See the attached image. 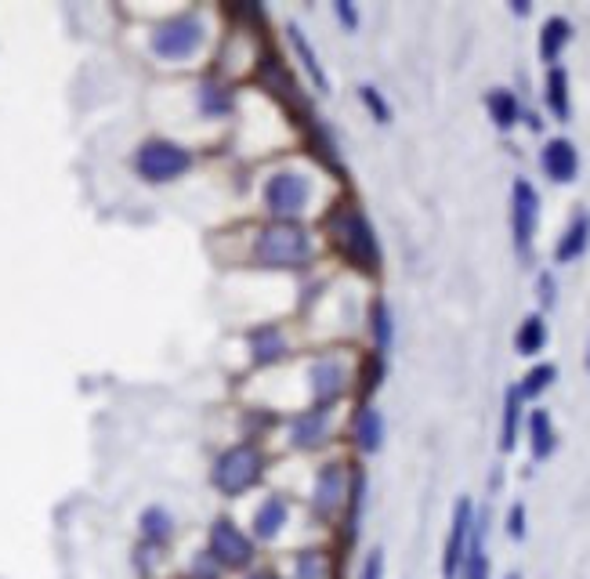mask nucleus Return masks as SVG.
I'll list each match as a JSON object with an SVG mask.
<instances>
[{
  "instance_id": "nucleus-1",
  "label": "nucleus",
  "mask_w": 590,
  "mask_h": 579,
  "mask_svg": "<svg viewBox=\"0 0 590 579\" xmlns=\"http://www.w3.org/2000/svg\"><path fill=\"white\" fill-rule=\"evenodd\" d=\"M326 228H330V239L341 250V257H348L362 272H381V243H377V232H373L370 218L355 203H337L326 214Z\"/></svg>"
},
{
  "instance_id": "nucleus-2",
  "label": "nucleus",
  "mask_w": 590,
  "mask_h": 579,
  "mask_svg": "<svg viewBox=\"0 0 590 579\" xmlns=\"http://www.w3.org/2000/svg\"><path fill=\"white\" fill-rule=\"evenodd\" d=\"M312 239H308L305 228L286 225V221H276L257 232L254 243V261L261 268H305L312 261Z\"/></svg>"
},
{
  "instance_id": "nucleus-3",
  "label": "nucleus",
  "mask_w": 590,
  "mask_h": 579,
  "mask_svg": "<svg viewBox=\"0 0 590 579\" xmlns=\"http://www.w3.org/2000/svg\"><path fill=\"white\" fill-rule=\"evenodd\" d=\"M192 167V152L181 149L178 142H167V138H153V142H145L134 156V171L142 174L145 181H174Z\"/></svg>"
},
{
  "instance_id": "nucleus-4",
  "label": "nucleus",
  "mask_w": 590,
  "mask_h": 579,
  "mask_svg": "<svg viewBox=\"0 0 590 579\" xmlns=\"http://www.w3.org/2000/svg\"><path fill=\"white\" fill-rule=\"evenodd\" d=\"M261 453H257L250 442L243 446H232L218 456V464H214V485H218L225 496H239L247 493L250 485L261 478Z\"/></svg>"
},
{
  "instance_id": "nucleus-5",
  "label": "nucleus",
  "mask_w": 590,
  "mask_h": 579,
  "mask_svg": "<svg viewBox=\"0 0 590 579\" xmlns=\"http://www.w3.org/2000/svg\"><path fill=\"white\" fill-rule=\"evenodd\" d=\"M203 44V22L196 15H178V19H167L163 26H156L153 33V51L167 62L174 58H189L192 51H200Z\"/></svg>"
},
{
  "instance_id": "nucleus-6",
  "label": "nucleus",
  "mask_w": 590,
  "mask_h": 579,
  "mask_svg": "<svg viewBox=\"0 0 590 579\" xmlns=\"http://www.w3.org/2000/svg\"><path fill=\"white\" fill-rule=\"evenodd\" d=\"M536 221H540V196H536V189L529 181L518 178L511 189V232H514V247H518L522 257L533 254Z\"/></svg>"
},
{
  "instance_id": "nucleus-7",
  "label": "nucleus",
  "mask_w": 590,
  "mask_h": 579,
  "mask_svg": "<svg viewBox=\"0 0 590 579\" xmlns=\"http://www.w3.org/2000/svg\"><path fill=\"white\" fill-rule=\"evenodd\" d=\"M210 554L225 569H243V565L254 561V543L232 518H218L210 525Z\"/></svg>"
},
{
  "instance_id": "nucleus-8",
  "label": "nucleus",
  "mask_w": 590,
  "mask_h": 579,
  "mask_svg": "<svg viewBox=\"0 0 590 579\" xmlns=\"http://www.w3.org/2000/svg\"><path fill=\"white\" fill-rule=\"evenodd\" d=\"M308 181L297 171H276L265 185V207L276 214V218H294L301 214L308 203Z\"/></svg>"
},
{
  "instance_id": "nucleus-9",
  "label": "nucleus",
  "mask_w": 590,
  "mask_h": 579,
  "mask_svg": "<svg viewBox=\"0 0 590 579\" xmlns=\"http://www.w3.org/2000/svg\"><path fill=\"white\" fill-rule=\"evenodd\" d=\"M257 80H261V87H265V91H272V95L283 102V109H290V113H301V116H312V109H305V98H301V87H297V80L286 73L283 58H276L272 51H265V55H261Z\"/></svg>"
},
{
  "instance_id": "nucleus-10",
  "label": "nucleus",
  "mask_w": 590,
  "mask_h": 579,
  "mask_svg": "<svg viewBox=\"0 0 590 579\" xmlns=\"http://www.w3.org/2000/svg\"><path fill=\"white\" fill-rule=\"evenodd\" d=\"M471 529H475V507L471 500H460L457 511H453V525H449V540H446V554H442V579H457L464 569L467 558V543H471Z\"/></svg>"
},
{
  "instance_id": "nucleus-11",
  "label": "nucleus",
  "mask_w": 590,
  "mask_h": 579,
  "mask_svg": "<svg viewBox=\"0 0 590 579\" xmlns=\"http://www.w3.org/2000/svg\"><path fill=\"white\" fill-rule=\"evenodd\" d=\"M348 500V475H344L341 464H323L319 475H315V493H312V511L319 518H337L341 504Z\"/></svg>"
},
{
  "instance_id": "nucleus-12",
  "label": "nucleus",
  "mask_w": 590,
  "mask_h": 579,
  "mask_svg": "<svg viewBox=\"0 0 590 579\" xmlns=\"http://www.w3.org/2000/svg\"><path fill=\"white\" fill-rule=\"evenodd\" d=\"M540 163L543 171H547V178L558 181V185H569L576 178V171H580V156H576V145L569 138H551V142L543 145Z\"/></svg>"
},
{
  "instance_id": "nucleus-13",
  "label": "nucleus",
  "mask_w": 590,
  "mask_h": 579,
  "mask_svg": "<svg viewBox=\"0 0 590 579\" xmlns=\"http://www.w3.org/2000/svg\"><path fill=\"white\" fill-rule=\"evenodd\" d=\"M330 417H334V409L330 406H312L308 413L294 420V428H290V438H294L297 449H315L323 446L326 438H330Z\"/></svg>"
},
{
  "instance_id": "nucleus-14",
  "label": "nucleus",
  "mask_w": 590,
  "mask_h": 579,
  "mask_svg": "<svg viewBox=\"0 0 590 579\" xmlns=\"http://www.w3.org/2000/svg\"><path fill=\"white\" fill-rule=\"evenodd\" d=\"M312 391L319 406H330V402L341 399L348 391V370L337 359H319L312 366Z\"/></svg>"
},
{
  "instance_id": "nucleus-15",
  "label": "nucleus",
  "mask_w": 590,
  "mask_h": 579,
  "mask_svg": "<svg viewBox=\"0 0 590 579\" xmlns=\"http://www.w3.org/2000/svg\"><path fill=\"white\" fill-rule=\"evenodd\" d=\"M286 33H290V44H294L297 58H301V66L308 69V80L315 84V91H330V76H326L323 62H319V55H315V48L305 40V33H301V26L297 22H286Z\"/></svg>"
},
{
  "instance_id": "nucleus-16",
  "label": "nucleus",
  "mask_w": 590,
  "mask_h": 579,
  "mask_svg": "<svg viewBox=\"0 0 590 579\" xmlns=\"http://www.w3.org/2000/svg\"><path fill=\"white\" fill-rule=\"evenodd\" d=\"M250 352H254V362H261V366H272V362H279L286 355V337L279 326H257V330H250Z\"/></svg>"
},
{
  "instance_id": "nucleus-17",
  "label": "nucleus",
  "mask_w": 590,
  "mask_h": 579,
  "mask_svg": "<svg viewBox=\"0 0 590 579\" xmlns=\"http://www.w3.org/2000/svg\"><path fill=\"white\" fill-rule=\"evenodd\" d=\"M464 579H489V558H486V514L475 518V529H471V543H467V558L464 569H460Z\"/></svg>"
},
{
  "instance_id": "nucleus-18",
  "label": "nucleus",
  "mask_w": 590,
  "mask_h": 579,
  "mask_svg": "<svg viewBox=\"0 0 590 579\" xmlns=\"http://www.w3.org/2000/svg\"><path fill=\"white\" fill-rule=\"evenodd\" d=\"M355 442H359L362 453H377L384 446V417L381 409H373L362 402L359 417H355Z\"/></svg>"
},
{
  "instance_id": "nucleus-19",
  "label": "nucleus",
  "mask_w": 590,
  "mask_h": 579,
  "mask_svg": "<svg viewBox=\"0 0 590 579\" xmlns=\"http://www.w3.org/2000/svg\"><path fill=\"white\" fill-rule=\"evenodd\" d=\"M572 40V22L562 19V15H554V19L543 22L540 29V58L551 66V62H558L565 51V44Z\"/></svg>"
},
{
  "instance_id": "nucleus-20",
  "label": "nucleus",
  "mask_w": 590,
  "mask_h": 579,
  "mask_svg": "<svg viewBox=\"0 0 590 579\" xmlns=\"http://www.w3.org/2000/svg\"><path fill=\"white\" fill-rule=\"evenodd\" d=\"M590 243V214H576L572 218V225L565 228L562 243H558V250H554V257H558V265H569V261H576V257L587 250Z\"/></svg>"
},
{
  "instance_id": "nucleus-21",
  "label": "nucleus",
  "mask_w": 590,
  "mask_h": 579,
  "mask_svg": "<svg viewBox=\"0 0 590 579\" xmlns=\"http://www.w3.org/2000/svg\"><path fill=\"white\" fill-rule=\"evenodd\" d=\"M283 525H286V500L268 496L254 514V536L257 540H276L279 532H283Z\"/></svg>"
},
{
  "instance_id": "nucleus-22",
  "label": "nucleus",
  "mask_w": 590,
  "mask_h": 579,
  "mask_svg": "<svg viewBox=\"0 0 590 579\" xmlns=\"http://www.w3.org/2000/svg\"><path fill=\"white\" fill-rule=\"evenodd\" d=\"M529 446H533V460H547L554 453V446H558L547 409H536L533 417H529Z\"/></svg>"
},
{
  "instance_id": "nucleus-23",
  "label": "nucleus",
  "mask_w": 590,
  "mask_h": 579,
  "mask_svg": "<svg viewBox=\"0 0 590 579\" xmlns=\"http://www.w3.org/2000/svg\"><path fill=\"white\" fill-rule=\"evenodd\" d=\"M489 105V116H493V124L500 127V131H511L518 120H522V105H518V98L511 95V91H504V87H493L486 98Z\"/></svg>"
},
{
  "instance_id": "nucleus-24",
  "label": "nucleus",
  "mask_w": 590,
  "mask_h": 579,
  "mask_svg": "<svg viewBox=\"0 0 590 579\" xmlns=\"http://www.w3.org/2000/svg\"><path fill=\"white\" fill-rule=\"evenodd\" d=\"M547 105H551L554 120H562V124H569V73H565L562 66H551V73H547Z\"/></svg>"
},
{
  "instance_id": "nucleus-25",
  "label": "nucleus",
  "mask_w": 590,
  "mask_h": 579,
  "mask_svg": "<svg viewBox=\"0 0 590 579\" xmlns=\"http://www.w3.org/2000/svg\"><path fill=\"white\" fill-rule=\"evenodd\" d=\"M518 424H522V395L518 388H507L504 395V424H500V449L511 453L518 446Z\"/></svg>"
},
{
  "instance_id": "nucleus-26",
  "label": "nucleus",
  "mask_w": 590,
  "mask_h": 579,
  "mask_svg": "<svg viewBox=\"0 0 590 579\" xmlns=\"http://www.w3.org/2000/svg\"><path fill=\"white\" fill-rule=\"evenodd\" d=\"M543 344H547V323H543V315H529L514 333V348H518V355H536L543 352Z\"/></svg>"
},
{
  "instance_id": "nucleus-27",
  "label": "nucleus",
  "mask_w": 590,
  "mask_h": 579,
  "mask_svg": "<svg viewBox=\"0 0 590 579\" xmlns=\"http://www.w3.org/2000/svg\"><path fill=\"white\" fill-rule=\"evenodd\" d=\"M370 330H373V341H377V352H388L391 348V337H395V323H391V312H388V301H373L370 308Z\"/></svg>"
},
{
  "instance_id": "nucleus-28",
  "label": "nucleus",
  "mask_w": 590,
  "mask_h": 579,
  "mask_svg": "<svg viewBox=\"0 0 590 579\" xmlns=\"http://www.w3.org/2000/svg\"><path fill=\"white\" fill-rule=\"evenodd\" d=\"M294 579H334V565L326 551H305L294 565Z\"/></svg>"
},
{
  "instance_id": "nucleus-29",
  "label": "nucleus",
  "mask_w": 590,
  "mask_h": 579,
  "mask_svg": "<svg viewBox=\"0 0 590 579\" xmlns=\"http://www.w3.org/2000/svg\"><path fill=\"white\" fill-rule=\"evenodd\" d=\"M554 377H558V370H554L551 362H540V366H533V370L525 373V380L518 384V395L522 399H540L543 391L554 384Z\"/></svg>"
},
{
  "instance_id": "nucleus-30",
  "label": "nucleus",
  "mask_w": 590,
  "mask_h": 579,
  "mask_svg": "<svg viewBox=\"0 0 590 579\" xmlns=\"http://www.w3.org/2000/svg\"><path fill=\"white\" fill-rule=\"evenodd\" d=\"M200 105L207 116H225L232 113V91L225 84H214V80H207V84L200 87Z\"/></svg>"
},
{
  "instance_id": "nucleus-31",
  "label": "nucleus",
  "mask_w": 590,
  "mask_h": 579,
  "mask_svg": "<svg viewBox=\"0 0 590 579\" xmlns=\"http://www.w3.org/2000/svg\"><path fill=\"white\" fill-rule=\"evenodd\" d=\"M171 532H174V522H171V514L163 511V507H149V511L142 514V536L149 543L171 540Z\"/></svg>"
},
{
  "instance_id": "nucleus-32",
  "label": "nucleus",
  "mask_w": 590,
  "mask_h": 579,
  "mask_svg": "<svg viewBox=\"0 0 590 579\" xmlns=\"http://www.w3.org/2000/svg\"><path fill=\"white\" fill-rule=\"evenodd\" d=\"M362 500H366V475L362 471H355L352 482H348V540H355V532H359V514H362Z\"/></svg>"
},
{
  "instance_id": "nucleus-33",
  "label": "nucleus",
  "mask_w": 590,
  "mask_h": 579,
  "mask_svg": "<svg viewBox=\"0 0 590 579\" xmlns=\"http://www.w3.org/2000/svg\"><path fill=\"white\" fill-rule=\"evenodd\" d=\"M359 98H362V105L370 109V116L377 120V124H391V105L384 102V95L377 91L373 84H362L359 87Z\"/></svg>"
},
{
  "instance_id": "nucleus-34",
  "label": "nucleus",
  "mask_w": 590,
  "mask_h": 579,
  "mask_svg": "<svg viewBox=\"0 0 590 579\" xmlns=\"http://www.w3.org/2000/svg\"><path fill=\"white\" fill-rule=\"evenodd\" d=\"M381 380H384V359H381V352H377L362 366V399H370L373 391L381 388Z\"/></svg>"
},
{
  "instance_id": "nucleus-35",
  "label": "nucleus",
  "mask_w": 590,
  "mask_h": 579,
  "mask_svg": "<svg viewBox=\"0 0 590 579\" xmlns=\"http://www.w3.org/2000/svg\"><path fill=\"white\" fill-rule=\"evenodd\" d=\"M218 569H221V565L214 561V554L203 551L200 558L192 561V569H189V572H192V579H218Z\"/></svg>"
},
{
  "instance_id": "nucleus-36",
  "label": "nucleus",
  "mask_w": 590,
  "mask_h": 579,
  "mask_svg": "<svg viewBox=\"0 0 590 579\" xmlns=\"http://www.w3.org/2000/svg\"><path fill=\"white\" fill-rule=\"evenodd\" d=\"M359 579H384V551H381V547H377V551L366 554V561H362Z\"/></svg>"
},
{
  "instance_id": "nucleus-37",
  "label": "nucleus",
  "mask_w": 590,
  "mask_h": 579,
  "mask_svg": "<svg viewBox=\"0 0 590 579\" xmlns=\"http://www.w3.org/2000/svg\"><path fill=\"white\" fill-rule=\"evenodd\" d=\"M507 536H511V540H522L525 536V507L522 504H514L511 511H507Z\"/></svg>"
},
{
  "instance_id": "nucleus-38",
  "label": "nucleus",
  "mask_w": 590,
  "mask_h": 579,
  "mask_svg": "<svg viewBox=\"0 0 590 579\" xmlns=\"http://www.w3.org/2000/svg\"><path fill=\"white\" fill-rule=\"evenodd\" d=\"M334 11H337V19L344 22V29H359V11H355L352 0H337Z\"/></svg>"
},
{
  "instance_id": "nucleus-39",
  "label": "nucleus",
  "mask_w": 590,
  "mask_h": 579,
  "mask_svg": "<svg viewBox=\"0 0 590 579\" xmlns=\"http://www.w3.org/2000/svg\"><path fill=\"white\" fill-rule=\"evenodd\" d=\"M540 301H543V308H551L554 304V279L547 276V272L540 276Z\"/></svg>"
},
{
  "instance_id": "nucleus-40",
  "label": "nucleus",
  "mask_w": 590,
  "mask_h": 579,
  "mask_svg": "<svg viewBox=\"0 0 590 579\" xmlns=\"http://www.w3.org/2000/svg\"><path fill=\"white\" fill-rule=\"evenodd\" d=\"M514 11H518V15H529V0H514Z\"/></svg>"
},
{
  "instance_id": "nucleus-41",
  "label": "nucleus",
  "mask_w": 590,
  "mask_h": 579,
  "mask_svg": "<svg viewBox=\"0 0 590 579\" xmlns=\"http://www.w3.org/2000/svg\"><path fill=\"white\" fill-rule=\"evenodd\" d=\"M250 579H279V576H268V572H257V576H250Z\"/></svg>"
},
{
  "instance_id": "nucleus-42",
  "label": "nucleus",
  "mask_w": 590,
  "mask_h": 579,
  "mask_svg": "<svg viewBox=\"0 0 590 579\" xmlns=\"http://www.w3.org/2000/svg\"><path fill=\"white\" fill-rule=\"evenodd\" d=\"M587 370H590V355H587Z\"/></svg>"
},
{
  "instance_id": "nucleus-43",
  "label": "nucleus",
  "mask_w": 590,
  "mask_h": 579,
  "mask_svg": "<svg viewBox=\"0 0 590 579\" xmlns=\"http://www.w3.org/2000/svg\"><path fill=\"white\" fill-rule=\"evenodd\" d=\"M507 579H518V576H507Z\"/></svg>"
}]
</instances>
